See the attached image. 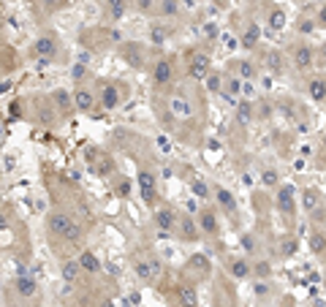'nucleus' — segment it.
<instances>
[{"instance_id":"nucleus-5","label":"nucleus","mask_w":326,"mask_h":307,"mask_svg":"<svg viewBox=\"0 0 326 307\" xmlns=\"http://www.w3.org/2000/svg\"><path fill=\"white\" fill-rule=\"evenodd\" d=\"M171 79H174V63H171L169 57H163V60H158L152 65V82H155L158 87H163V84H169Z\"/></svg>"},{"instance_id":"nucleus-31","label":"nucleus","mask_w":326,"mask_h":307,"mask_svg":"<svg viewBox=\"0 0 326 307\" xmlns=\"http://www.w3.org/2000/svg\"><path fill=\"white\" fill-rule=\"evenodd\" d=\"M133 6H136V8H139L141 14H150L152 8L158 6V0H133Z\"/></svg>"},{"instance_id":"nucleus-1","label":"nucleus","mask_w":326,"mask_h":307,"mask_svg":"<svg viewBox=\"0 0 326 307\" xmlns=\"http://www.w3.org/2000/svg\"><path fill=\"white\" fill-rule=\"evenodd\" d=\"M46 226H49V231L63 237V239H79L82 237V228L74 223V218H68L65 212H49V218H46Z\"/></svg>"},{"instance_id":"nucleus-2","label":"nucleus","mask_w":326,"mask_h":307,"mask_svg":"<svg viewBox=\"0 0 326 307\" xmlns=\"http://www.w3.org/2000/svg\"><path fill=\"white\" fill-rule=\"evenodd\" d=\"M291 65L296 71H310L315 65V49L310 44H299L294 46V55H291Z\"/></svg>"},{"instance_id":"nucleus-30","label":"nucleus","mask_w":326,"mask_h":307,"mask_svg":"<svg viewBox=\"0 0 326 307\" xmlns=\"http://www.w3.org/2000/svg\"><path fill=\"white\" fill-rule=\"evenodd\" d=\"M256 44H258V27L253 25L250 30L242 35V46H247V49H250V46H256Z\"/></svg>"},{"instance_id":"nucleus-9","label":"nucleus","mask_w":326,"mask_h":307,"mask_svg":"<svg viewBox=\"0 0 326 307\" xmlns=\"http://www.w3.org/2000/svg\"><path fill=\"white\" fill-rule=\"evenodd\" d=\"M169 109L171 114H174L177 120H188V117H193V103H190L185 95H174V98L169 101Z\"/></svg>"},{"instance_id":"nucleus-23","label":"nucleus","mask_w":326,"mask_h":307,"mask_svg":"<svg viewBox=\"0 0 326 307\" xmlns=\"http://www.w3.org/2000/svg\"><path fill=\"white\" fill-rule=\"evenodd\" d=\"M310 250L318 253V256L326 253V237H323L321 231H313V234H310Z\"/></svg>"},{"instance_id":"nucleus-3","label":"nucleus","mask_w":326,"mask_h":307,"mask_svg":"<svg viewBox=\"0 0 326 307\" xmlns=\"http://www.w3.org/2000/svg\"><path fill=\"white\" fill-rule=\"evenodd\" d=\"M188 74L193 79H207L212 74V65H209V57L204 52H193L190 55V63H188Z\"/></svg>"},{"instance_id":"nucleus-27","label":"nucleus","mask_w":326,"mask_h":307,"mask_svg":"<svg viewBox=\"0 0 326 307\" xmlns=\"http://www.w3.org/2000/svg\"><path fill=\"white\" fill-rule=\"evenodd\" d=\"M109 14L112 19H120L125 14V0H109Z\"/></svg>"},{"instance_id":"nucleus-8","label":"nucleus","mask_w":326,"mask_h":307,"mask_svg":"<svg viewBox=\"0 0 326 307\" xmlns=\"http://www.w3.org/2000/svg\"><path fill=\"white\" fill-rule=\"evenodd\" d=\"M139 190H141V198H144L147 204H155L158 185H155V177H152L150 171H139Z\"/></svg>"},{"instance_id":"nucleus-32","label":"nucleus","mask_w":326,"mask_h":307,"mask_svg":"<svg viewBox=\"0 0 326 307\" xmlns=\"http://www.w3.org/2000/svg\"><path fill=\"white\" fill-rule=\"evenodd\" d=\"M182 302L188 307H196V291L193 288H182Z\"/></svg>"},{"instance_id":"nucleus-33","label":"nucleus","mask_w":326,"mask_h":307,"mask_svg":"<svg viewBox=\"0 0 326 307\" xmlns=\"http://www.w3.org/2000/svg\"><path fill=\"white\" fill-rule=\"evenodd\" d=\"M193 193H196L198 198H207V196H209V188L204 185V182H198V179H196V182H193Z\"/></svg>"},{"instance_id":"nucleus-22","label":"nucleus","mask_w":326,"mask_h":307,"mask_svg":"<svg viewBox=\"0 0 326 307\" xmlns=\"http://www.w3.org/2000/svg\"><path fill=\"white\" fill-rule=\"evenodd\" d=\"M79 269H82L79 258H76V261H65V264H63V277H65L68 283H74V280H76V275H79Z\"/></svg>"},{"instance_id":"nucleus-29","label":"nucleus","mask_w":326,"mask_h":307,"mask_svg":"<svg viewBox=\"0 0 326 307\" xmlns=\"http://www.w3.org/2000/svg\"><path fill=\"white\" fill-rule=\"evenodd\" d=\"M269 27H272V30H283V27H285V14L283 11L269 14Z\"/></svg>"},{"instance_id":"nucleus-25","label":"nucleus","mask_w":326,"mask_h":307,"mask_svg":"<svg viewBox=\"0 0 326 307\" xmlns=\"http://www.w3.org/2000/svg\"><path fill=\"white\" fill-rule=\"evenodd\" d=\"M296 247H299L296 237H283V242H280V253H283V256H294Z\"/></svg>"},{"instance_id":"nucleus-24","label":"nucleus","mask_w":326,"mask_h":307,"mask_svg":"<svg viewBox=\"0 0 326 307\" xmlns=\"http://www.w3.org/2000/svg\"><path fill=\"white\" fill-rule=\"evenodd\" d=\"M55 101H57V106H60V112L76 109V106H74V95H68V93H55Z\"/></svg>"},{"instance_id":"nucleus-26","label":"nucleus","mask_w":326,"mask_h":307,"mask_svg":"<svg viewBox=\"0 0 326 307\" xmlns=\"http://www.w3.org/2000/svg\"><path fill=\"white\" fill-rule=\"evenodd\" d=\"M231 272H234L237 277H247V275H250V261H242V258H234Z\"/></svg>"},{"instance_id":"nucleus-4","label":"nucleus","mask_w":326,"mask_h":307,"mask_svg":"<svg viewBox=\"0 0 326 307\" xmlns=\"http://www.w3.org/2000/svg\"><path fill=\"white\" fill-rule=\"evenodd\" d=\"M95 103H98L95 93L90 87H84V84H76V90H74V106H76V112H93Z\"/></svg>"},{"instance_id":"nucleus-36","label":"nucleus","mask_w":326,"mask_h":307,"mask_svg":"<svg viewBox=\"0 0 326 307\" xmlns=\"http://www.w3.org/2000/svg\"><path fill=\"white\" fill-rule=\"evenodd\" d=\"M283 307H294V304H291V302H285V304H283Z\"/></svg>"},{"instance_id":"nucleus-18","label":"nucleus","mask_w":326,"mask_h":307,"mask_svg":"<svg viewBox=\"0 0 326 307\" xmlns=\"http://www.w3.org/2000/svg\"><path fill=\"white\" fill-rule=\"evenodd\" d=\"M14 285H16V291H19V294H22V296H25V299H30V296L35 294V288H38V285H35V280H33V277H19V280H16Z\"/></svg>"},{"instance_id":"nucleus-21","label":"nucleus","mask_w":326,"mask_h":307,"mask_svg":"<svg viewBox=\"0 0 326 307\" xmlns=\"http://www.w3.org/2000/svg\"><path fill=\"white\" fill-rule=\"evenodd\" d=\"M318 204H321V193H318L315 188H307V190H304V209H307V212H313Z\"/></svg>"},{"instance_id":"nucleus-15","label":"nucleus","mask_w":326,"mask_h":307,"mask_svg":"<svg viewBox=\"0 0 326 307\" xmlns=\"http://www.w3.org/2000/svg\"><path fill=\"white\" fill-rule=\"evenodd\" d=\"M198 226H201V231H207V234H218V218H215V212L201 209V212H198Z\"/></svg>"},{"instance_id":"nucleus-16","label":"nucleus","mask_w":326,"mask_h":307,"mask_svg":"<svg viewBox=\"0 0 326 307\" xmlns=\"http://www.w3.org/2000/svg\"><path fill=\"white\" fill-rule=\"evenodd\" d=\"M215 196L220 201V207H223V212H237V201H234V196L228 193L226 188H215Z\"/></svg>"},{"instance_id":"nucleus-28","label":"nucleus","mask_w":326,"mask_h":307,"mask_svg":"<svg viewBox=\"0 0 326 307\" xmlns=\"http://www.w3.org/2000/svg\"><path fill=\"white\" fill-rule=\"evenodd\" d=\"M266 63H269V68H272L275 74H280V71H283V65H285V63H283V57L277 55V52H269V55H266Z\"/></svg>"},{"instance_id":"nucleus-34","label":"nucleus","mask_w":326,"mask_h":307,"mask_svg":"<svg viewBox=\"0 0 326 307\" xmlns=\"http://www.w3.org/2000/svg\"><path fill=\"white\" fill-rule=\"evenodd\" d=\"M315 25H318V27H323V30H326V3L318 8V14H315Z\"/></svg>"},{"instance_id":"nucleus-17","label":"nucleus","mask_w":326,"mask_h":307,"mask_svg":"<svg viewBox=\"0 0 326 307\" xmlns=\"http://www.w3.org/2000/svg\"><path fill=\"white\" fill-rule=\"evenodd\" d=\"M79 264H82L84 272H98V269H101V261H98V256H95L93 250H84V253L79 256Z\"/></svg>"},{"instance_id":"nucleus-6","label":"nucleus","mask_w":326,"mask_h":307,"mask_svg":"<svg viewBox=\"0 0 326 307\" xmlns=\"http://www.w3.org/2000/svg\"><path fill=\"white\" fill-rule=\"evenodd\" d=\"M122 84H103L101 87V95H98V101H101V106L103 109H117L120 103H122V93H120Z\"/></svg>"},{"instance_id":"nucleus-20","label":"nucleus","mask_w":326,"mask_h":307,"mask_svg":"<svg viewBox=\"0 0 326 307\" xmlns=\"http://www.w3.org/2000/svg\"><path fill=\"white\" fill-rule=\"evenodd\" d=\"M204 82H207V90H209V93H223V82H226V76H223V74H209Z\"/></svg>"},{"instance_id":"nucleus-10","label":"nucleus","mask_w":326,"mask_h":307,"mask_svg":"<svg viewBox=\"0 0 326 307\" xmlns=\"http://www.w3.org/2000/svg\"><path fill=\"white\" fill-rule=\"evenodd\" d=\"M33 52H35L38 57H44V60H49V57H55V52H57V38H52V35H41V38L35 41Z\"/></svg>"},{"instance_id":"nucleus-12","label":"nucleus","mask_w":326,"mask_h":307,"mask_svg":"<svg viewBox=\"0 0 326 307\" xmlns=\"http://www.w3.org/2000/svg\"><path fill=\"white\" fill-rule=\"evenodd\" d=\"M136 275L141 277V283H152L155 275H158V261H150V258L136 261Z\"/></svg>"},{"instance_id":"nucleus-11","label":"nucleus","mask_w":326,"mask_h":307,"mask_svg":"<svg viewBox=\"0 0 326 307\" xmlns=\"http://www.w3.org/2000/svg\"><path fill=\"white\" fill-rule=\"evenodd\" d=\"M155 223L163 228V231H171L177 226V212L171 207H158L155 209Z\"/></svg>"},{"instance_id":"nucleus-35","label":"nucleus","mask_w":326,"mask_h":307,"mask_svg":"<svg viewBox=\"0 0 326 307\" xmlns=\"http://www.w3.org/2000/svg\"><path fill=\"white\" fill-rule=\"evenodd\" d=\"M84 74H87V71H84V68H82V65H76V68L71 71V76H74V79H76V82H82V79H84Z\"/></svg>"},{"instance_id":"nucleus-13","label":"nucleus","mask_w":326,"mask_h":307,"mask_svg":"<svg viewBox=\"0 0 326 307\" xmlns=\"http://www.w3.org/2000/svg\"><path fill=\"white\" fill-rule=\"evenodd\" d=\"M307 93L315 103H323L326 101V76H315V79L307 82Z\"/></svg>"},{"instance_id":"nucleus-19","label":"nucleus","mask_w":326,"mask_h":307,"mask_svg":"<svg viewBox=\"0 0 326 307\" xmlns=\"http://www.w3.org/2000/svg\"><path fill=\"white\" fill-rule=\"evenodd\" d=\"M237 68H234V74L237 76H242V79H256V65L253 63H247V60H239V63H234Z\"/></svg>"},{"instance_id":"nucleus-7","label":"nucleus","mask_w":326,"mask_h":307,"mask_svg":"<svg viewBox=\"0 0 326 307\" xmlns=\"http://www.w3.org/2000/svg\"><path fill=\"white\" fill-rule=\"evenodd\" d=\"M275 201H277V209H280V212L294 215V209H296V190L291 185H283L280 190H277Z\"/></svg>"},{"instance_id":"nucleus-14","label":"nucleus","mask_w":326,"mask_h":307,"mask_svg":"<svg viewBox=\"0 0 326 307\" xmlns=\"http://www.w3.org/2000/svg\"><path fill=\"white\" fill-rule=\"evenodd\" d=\"M242 87H245V79L237 74H226V82H223V93L237 98V95H242Z\"/></svg>"}]
</instances>
